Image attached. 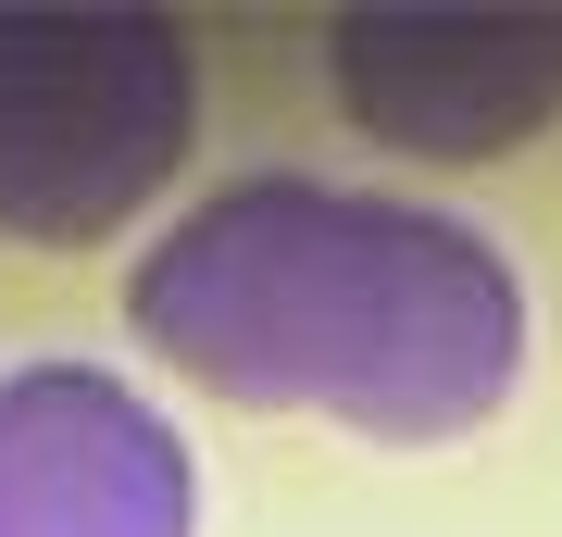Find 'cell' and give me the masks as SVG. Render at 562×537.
<instances>
[{"label": "cell", "instance_id": "6da1fadb", "mask_svg": "<svg viewBox=\"0 0 562 537\" xmlns=\"http://www.w3.org/2000/svg\"><path fill=\"white\" fill-rule=\"evenodd\" d=\"M125 325L213 400L387 450L475 438L525 376V276L487 225L301 163L188 200L125 276Z\"/></svg>", "mask_w": 562, "mask_h": 537}, {"label": "cell", "instance_id": "7a4b0ae2", "mask_svg": "<svg viewBox=\"0 0 562 537\" xmlns=\"http://www.w3.org/2000/svg\"><path fill=\"white\" fill-rule=\"evenodd\" d=\"M201 138V51L150 0L25 13L0 0V225L38 250H88L150 213Z\"/></svg>", "mask_w": 562, "mask_h": 537}, {"label": "cell", "instance_id": "3957f363", "mask_svg": "<svg viewBox=\"0 0 562 537\" xmlns=\"http://www.w3.org/2000/svg\"><path fill=\"white\" fill-rule=\"evenodd\" d=\"M325 63H338V113L413 163L525 150L562 113V13H525V0H501V13L362 0V13L325 25Z\"/></svg>", "mask_w": 562, "mask_h": 537}, {"label": "cell", "instance_id": "277c9868", "mask_svg": "<svg viewBox=\"0 0 562 537\" xmlns=\"http://www.w3.org/2000/svg\"><path fill=\"white\" fill-rule=\"evenodd\" d=\"M0 537H201L188 438L101 362L0 376Z\"/></svg>", "mask_w": 562, "mask_h": 537}]
</instances>
